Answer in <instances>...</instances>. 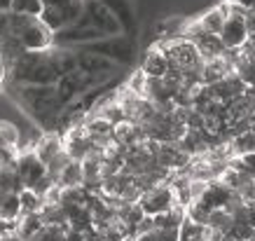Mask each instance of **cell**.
I'll list each match as a JSON object with an SVG mask.
<instances>
[{"mask_svg": "<svg viewBox=\"0 0 255 241\" xmlns=\"http://www.w3.org/2000/svg\"><path fill=\"white\" fill-rule=\"evenodd\" d=\"M194 45H197V52H199V56L204 59V61L225 54L223 40H220V35H213V33H204L201 38L194 40Z\"/></svg>", "mask_w": 255, "mask_h": 241, "instance_id": "obj_8", "label": "cell"}, {"mask_svg": "<svg viewBox=\"0 0 255 241\" xmlns=\"http://www.w3.org/2000/svg\"><path fill=\"white\" fill-rule=\"evenodd\" d=\"M232 195V190L230 187H225L223 183H218V180H209V185L204 190V195L199 197V202L206 206L209 211L213 209H225V204Z\"/></svg>", "mask_w": 255, "mask_h": 241, "instance_id": "obj_7", "label": "cell"}, {"mask_svg": "<svg viewBox=\"0 0 255 241\" xmlns=\"http://www.w3.org/2000/svg\"><path fill=\"white\" fill-rule=\"evenodd\" d=\"M19 204H21V213H35L42 206V197L38 192H33L31 187H21L19 192Z\"/></svg>", "mask_w": 255, "mask_h": 241, "instance_id": "obj_16", "label": "cell"}, {"mask_svg": "<svg viewBox=\"0 0 255 241\" xmlns=\"http://www.w3.org/2000/svg\"><path fill=\"white\" fill-rule=\"evenodd\" d=\"M178 241H206V225H199L190 218H183L178 230Z\"/></svg>", "mask_w": 255, "mask_h": 241, "instance_id": "obj_13", "label": "cell"}, {"mask_svg": "<svg viewBox=\"0 0 255 241\" xmlns=\"http://www.w3.org/2000/svg\"><path fill=\"white\" fill-rule=\"evenodd\" d=\"M218 35L223 40L225 49H239L248 40L244 14H227V19H225V23H223V31L218 33Z\"/></svg>", "mask_w": 255, "mask_h": 241, "instance_id": "obj_4", "label": "cell"}, {"mask_svg": "<svg viewBox=\"0 0 255 241\" xmlns=\"http://www.w3.org/2000/svg\"><path fill=\"white\" fill-rule=\"evenodd\" d=\"M225 19H227V7H225V2H220V5H216V7H211L209 12H204V14L199 16V23L206 33L218 35V33L223 31Z\"/></svg>", "mask_w": 255, "mask_h": 241, "instance_id": "obj_10", "label": "cell"}, {"mask_svg": "<svg viewBox=\"0 0 255 241\" xmlns=\"http://www.w3.org/2000/svg\"><path fill=\"white\" fill-rule=\"evenodd\" d=\"M9 28L26 52H42V49L54 45V33L40 21V16L9 12Z\"/></svg>", "mask_w": 255, "mask_h": 241, "instance_id": "obj_1", "label": "cell"}, {"mask_svg": "<svg viewBox=\"0 0 255 241\" xmlns=\"http://www.w3.org/2000/svg\"><path fill=\"white\" fill-rule=\"evenodd\" d=\"M178 230H180V227H162V230H155L157 241H178Z\"/></svg>", "mask_w": 255, "mask_h": 241, "instance_id": "obj_21", "label": "cell"}, {"mask_svg": "<svg viewBox=\"0 0 255 241\" xmlns=\"http://www.w3.org/2000/svg\"><path fill=\"white\" fill-rule=\"evenodd\" d=\"M21 216V204H19V195L16 192H5L0 197V218L16 220Z\"/></svg>", "mask_w": 255, "mask_h": 241, "instance_id": "obj_14", "label": "cell"}, {"mask_svg": "<svg viewBox=\"0 0 255 241\" xmlns=\"http://www.w3.org/2000/svg\"><path fill=\"white\" fill-rule=\"evenodd\" d=\"M56 183L61 187H75L85 183V176H82V164L78 159H70L66 166L61 169V173L56 176Z\"/></svg>", "mask_w": 255, "mask_h": 241, "instance_id": "obj_11", "label": "cell"}, {"mask_svg": "<svg viewBox=\"0 0 255 241\" xmlns=\"http://www.w3.org/2000/svg\"><path fill=\"white\" fill-rule=\"evenodd\" d=\"M209 213L211 211L199 202V199H194L185 206V218L194 220V223H199V225H209Z\"/></svg>", "mask_w": 255, "mask_h": 241, "instance_id": "obj_18", "label": "cell"}, {"mask_svg": "<svg viewBox=\"0 0 255 241\" xmlns=\"http://www.w3.org/2000/svg\"><path fill=\"white\" fill-rule=\"evenodd\" d=\"M140 70L145 73L147 78H164V75H166V70H169V59H166V54H164V49L159 47V42L152 45L145 52Z\"/></svg>", "mask_w": 255, "mask_h": 241, "instance_id": "obj_6", "label": "cell"}, {"mask_svg": "<svg viewBox=\"0 0 255 241\" xmlns=\"http://www.w3.org/2000/svg\"><path fill=\"white\" fill-rule=\"evenodd\" d=\"M0 136L7 145H19V129L12 122H0Z\"/></svg>", "mask_w": 255, "mask_h": 241, "instance_id": "obj_19", "label": "cell"}, {"mask_svg": "<svg viewBox=\"0 0 255 241\" xmlns=\"http://www.w3.org/2000/svg\"><path fill=\"white\" fill-rule=\"evenodd\" d=\"M138 204L145 216H157V213H164L171 206H176V199H173V192H171L169 183H157V185L143 190Z\"/></svg>", "mask_w": 255, "mask_h": 241, "instance_id": "obj_2", "label": "cell"}, {"mask_svg": "<svg viewBox=\"0 0 255 241\" xmlns=\"http://www.w3.org/2000/svg\"><path fill=\"white\" fill-rule=\"evenodd\" d=\"M42 225L45 223L40 218V211H35V213H21L16 218V237L21 241H31L33 234L42 230Z\"/></svg>", "mask_w": 255, "mask_h": 241, "instance_id": "obj_9", "label": "cell"}, {"mask_svg": "<svg viewBox=\"0 0 255 241\" xmlns=\"http://www.w3.org/2000/svg\"><path fill=\"white\" fill-rule=\"evenodd\" d=\"M136 241H157V232H143V234H136Z\"/></svg>", "mask_w": 255, "mask_h": 241, "instance_id": "obj_23", "label": "cell"}, {"mask_svg": "<svg viewBox=\"0 0 255 241\" xmlns=\"http://www.w3.org/2000/svg\"><path fill=\"white\" fill-rule=\"evenodd\" d=\"M61 150H63V140H61V133H56V131L40 133V138L35 140V145H33L35 157H38L45 166H47V162H49V159H54Z\"/></svg>", "mask_w": 255, "mask_h": 241, "instance_id": "obj_5", "label": "cell"}, {"mask_svg": "<svg viewBox=\"0 0 255 241\" xmlns=\"http://www.w3.org/2000/svg\"><path fill=\"white\" fill-rule=\"evenodd\" d=\"M232 225H234V218L227 209H213L209 213V227H213V230H218V232L227 234L230 230H232Z\"/></svg>", "mask_w": 255, "mask_h": 241, "instance_id": "obj_15", "label": "cell"}, {"mask_svg": "<svg viewBox=\"0 0 255 241\" xmlns=\"http://www.w3.org/2000/svg\"><path fill=\"white\" fill-rule=\"evenodd\" d=\"M40 21L45 23L52 33H59L61 28L68 26V19H66V12L61 7H54V5H45L42 12H40Z\"/></svg>", "mask_w": 255, "mask_h": 241, "instance_id": "obj_12", "label": "cell"}, {"mask_svg": "<svg viewBox=\"0 0 255 241\" xmlns=\"http://www.w3.org/2000/svg\"><path fill=\"white\" fill-rule=\"evenodd\" d=\"M230 2H237V5H241V7H246V9L255 7V0H230Z\"/></svg>", "mask_w": 255, "mask_h": 241, "instance_id": "obj_24", "label": "cell"}, {"mask_svg": "<svg viewBox=\"0 0 255 241\" xmlns=\"http://www.w3.org/2000/svg\"><path fill=\"white\" fill-rule=\"evenodd\" d=\"M145 80L147 75L143 73V70H133V75L129 78V82H127V89H131L133 94H138V96H143V89H145Z\"/></svg>", "mask_w": 255, "mask_h": 241, "instance_id": "obj_20", "label": "cell"}, {"mask_svg": "<svg viewBox=\"0 0 255 241\" xmlns=\"http://www.w3.org/2000/svg\"><path fill=\"white\" fill-rule=\"evenodd\" d=\"M42 0H12V7L9 12H16V14H28V16H40L42 12Z\"/></svg>", "mask_w": 255, "mask_h": 241, "instance_id": "obj_17", "label": "cell"}, {"mask_svg": "<svg viewBox=\"0 0 255 241\" xmlns=\"http://www.w3.org/2000/svg\"><path fill=\"white\" fill-rule=\"evenodd\" d=\"M241 164L246 166L248 171H253L255 173V152H244V155H239Z\"/></svg>", "mask_w": 255, "mask_h": 241, "instance_id": "obj_22", "label": "cell"}, {"mask_svg": "<svg viewBox=\"0 0 255 241\" xmlns=\"http://www.w3.org/2000/svg\"><path fill=\"white\" fill-rule=\"evenodd\" d=\"M12 7V0H0V12H9Z\"/></svg>", "mask_w": 255, "mask_h": 241, "instance_id": "obj_25", "label": "cell"}, {"mask_svg": "<svg viewBox=\"0 0 255 241\" xmlns=\"http://www.w3.org/2000/svg\"><path fill=\"white\" fill-rule=\"evenodd\" d=\"M14 173H16V178L21 180L23 187H33L42 176H47V166L35 157L33 150H21L19 157H16Z\"/></svg>", "mask_w": 255, "mask_h": 241, "instance_id": "obj_3", "label": "cell"}]
</instances>
